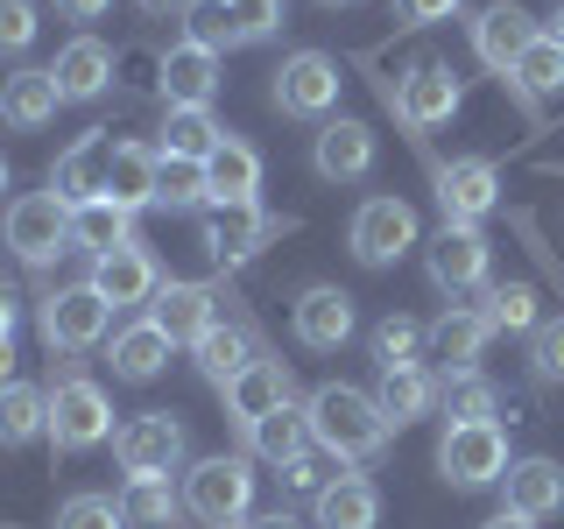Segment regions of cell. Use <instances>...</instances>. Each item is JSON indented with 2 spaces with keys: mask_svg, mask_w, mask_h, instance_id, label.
I'll list each match as a JSON object with an SVG mask.
<instances>
[{
  "mask_svg": "<svg viewBox=\"0 0 564 529\" xmlns=\"http://www.w3.org/2000/svg\"><path fill=\"white\" fill-rule=\"evenodd\" d=\"M304 417H311V445L332 452L339 466H367V458H381L388 438H395V423L381 417V402L367 396V388H352V381L311 388Z\"/></svg>",
  "mask_w": 564,
  "mask_h": 529,
  "instance_id": "6da1fadb",
  "label": "cell"
},
{
  "mask_svg": "<svg viewBox=\"0 0 564 529\" xmlns=\"http://www.w3.org/2000/svg\"><path fill=\"white\" fill-rule=\"evenodd\" d=\"M184 452H191V431H184V417H170V410H141L113 431V458H120L128 481H170V473L184 466Z\"/></svg>",
  "mask_w": 564,
  "mask_h": 529,
  "instance_id": "7a4b0ae2",
  "label": "cell"
},
{
  "mask_svg": "<svg viewBox=\"0 0 564 529\" xmlns=\"http://www.w3.org/2000/svg\"><path fill=\"white\" fill-rule=\"evenodd\" d=\"M254 508V473L247 458L219 452V458H198L184 473V516H198L205 529H240V516Z\"/></svg>",
  "mask_w": 564,
  "mask_h": 529,
  "instance_id": "3957f363",
  "label": "cell"
},
{
  "mask_svg": "<svg viewBox=\"0 0 564 529\" xmlns=\"http://www.w3.org/2000/svg\"><path fill=\"white\" fill-rule=\"evenodd\" d=\"M508 466L516 458H508L501 423H445V438H437V473L452 487H501Z\"/></svg>",
  "mask_w": 564,
  "mask_h": 529,
  "instance_id": "277c9868",
  "label": "cell"
},
{
  "mask_svg": "<svg viewBox=\"0 0 564 529\" xmlns=\"http://www.w3.org/2000/svg\"><path fill=\"white\" fill-rule=\"evenodd\" d=\"M106 438H113V402H106V388L85 381V375H64L50 388V445L57 452H93Z\"/></svg>",
  "mask_w": 564,
  "mask_h": 529,
  "instance_id": "5b68a950",
  "label": "cell"
},
{
  "mask_svg": "<svg viewBox=\"0 0 564 529\" xmlns=\"http://www.w3.org/2000/svg\"><path fill=\"white\" fill-rule=\"evenodd\" d=\"M0 234H8L14 261L43 269V261H57L70 247V205L57 198V191H22V198L8 205V219H0Z\"/></svg>",
  "mask_w": 564,
  "mask_h": 529,
  "instance_id": "8992f818",
  "label": "cell"
},
{
  "mask_svg": "<svg viewBox=\"0 0 564 529\" xmlns=\"http://www.w3.org/2000/svg\"><path fill=\"white\" fill-rule=\"evenodd\" d=\"M106 317L113 304L93 290V282H78V290H50L43 304H35V325H43V346L50 353H85L106 339Z\"/></svg>",
  "mask_w": 564,
  "mask_h": 529,
  "instance_id": "52a82bcc",
  "label": "cell"
},
{
  "mask_svg": "<svg viewBox=\"0 0 564 529\" xmlns=\"http://www.w3.org/2000/svg\"><path fill=\"white\" fill-rule=\"evenodd\" d=\"M269 99H275V114H290V120H325L332 106H339V64H332L325 50H296V57L275 64Z\"/></svg>",
  "mask_w": 564,
  "mask_h": 529,
  "instance_id": "ba28073f",
  "label": "cell"
},
{
  "mask_svg": "<svg viewBox=\"0 0 564 529\" xmlns=\"http://www.w3.org/2000/svg\"><path fill=\"white\" fill-rule=\"evenodd\" d=\"M346 247L360 269H388V261H402L416 247V212L402 198H367L346 226Z\"/></svg>",
  "mask_w": 564,
  "mask_h": 529,
  "instance_id": "9c48e42d",
  "label": "cell"
},
{
  "mask_svg": "<svg viewBox=\"0 0 564 529\" xmlns=\"http://www.w3.org/2000/svg\"><path fill=\"white\" fill-rule=\"evenodd\" d=\"M437 205H445L452 226H480L494 205H501V170L487 155H466V163L437 170Z\"/></svg>",
  "mask_w": 564,
  "mask_h": 529,
  "instance_id": "30bf717a",
  "label": "cell"
},
{
  "mask_svg": "<svg viewBox=\"0 0 564 529\" xmlns=\"http://www.w3.org/2000/svg\"><path fill=\"white\" fill-rule=\"evenodd\" d=\"M149 317L170 346H198L205 332L219 325V296H212L205 282H163V290L149 296Z\"/></svg>",
  "mask_w": 564,
  "mask_h": 529,
  "instance_id": "8fae6325",
  "label": "cell"
},
{
  "mask_svg": "<svg viewBox=\"0 0 564 529\" xmlns=\"http://www.w3.org/2000/svg\"><path fill=\"white\" fill-rule=\"evenodd\" d=\"M487 339H494L487 311H466V304L437 311L431 325H423V346H431V360L445 367V375H473V367H480V353H487Z\"/></svg>",
  "mask_w": 564,
  "mask_h": 529,
  "instance_id": "7c38bea8",
  "label": "cell"
},
{
  "mask_svg": "<svg viewBox=\"0 0 564 529\" xmlns=\"http://www.w3.org/2000/svg\"><path fill=\"white\" fill-rule=\"evenodd\" d=\"M423 247H431V282H437V290H480V282H487V234H480V226H437V234L431 240H423Z\"/></svg>",
  "mask_w": 564,
  "mask_h": 529,
  "instance_id": "4fadbf2b",
  "label": "cell"
},
{
  "mask_svg": "<svg viewBox=\"0 0 564 529\" xmlns=\"http://www.w3.org/2000/svg\"><path fill=\"white\" fill-rule=\"evenodd\" d=\"M269 240H282V219H275V212H261L254 198H247V205H212L205 212V247L219 261H247V255H261Z\"/></svg>",
  "mask_w": 564,
  "mask_h": 529,
  "instance_id": "5bb4252c",
  "label": "cell"
},
{
  "mask_svg": "<svg viewBox=\"0 0 564 529\" xmlns=\"http://www.w3.org/2000/svg\"><path fill=\"white\" fill-rule=\"evenodd\" d=\"M458 99H466L458 93V71L437 64V57H423L410 78L395 85V114L410 120V128H445V120L458 114Z\"/></svg>",
  "mask_w": 564,
  "mask_h": 529,
  "instance_id": "9a60e30c",
  "label": "cell"
},
{
  "mask_svg": "<svg viewBox=\"0 0 564 529\" xmlns=\"http://www.w3.org/2000/svg\"><path fill=\"white\" fill-rule=\"evenodd\" d=\"M219 396H226V417H234L240 431H247V423H261V417L290 410V402H296V381H290V367H282V360H269V353H261V360L247 367L240 381H226Z\"/></svg>",
  "mask_w": 564,
  "mask_h": 529,
  "instance_id": "2e32d148",
  "label": "cell"
},
{
  "mask_svg": "<svg viewBox=\"0 0 564 529\" xmlns=\"http://www.w3.org/2000/svg\"><path fill=\"white\" fill-rule=\"evenodd\" d=\"M311 163L325 184H360L367 170H375V128L367 120H325L311 141Z\"/></svg>",
  "mask_w": 564,
  "mask_h": 529,
  "instance_id": "e0dca14e",
  "label": "cell"
},
{
  "mask_svg": "<svg viewBox=\"0 0 564 529\" xmlns=\"http://www.w3.org/2000/svg\"><path fill=\"white\" fill-rule=\"evenodd\" d=\"M536 35H543V29L529 22L516 0H494V8H480V22H473V50H480V64H487V71H501V78H508V71L522 64V50L536 43Z\"/></svg>",
  "mask_w": 564,
  "mask_h": 529,
  "instance_id": "ac0fdd59",
  "label": "cell"
},
{
  "mask_svg": "<svg viewBox=\"0 0 564 529\" xmlns=\"http://www.w3.org/2000/svg\"><path fill=\"white\" fill-rule=\"evenodd\" d=\"M106 155H113V134L93 128L78 134L70 149L50 163V191H57L64 205H85V198H106Z\"/></svg>",
  "mask_w": 564,
  "mask_h": 529,
  "instance_id": "d6986e66",
  "label": "cell"
},
{
  "mask_svg": "<svg viewBox=\"0 0 564 529\" xmlns=\"http://www.w3.org/2000/svg\"><path fill=\"white\" fill-rule=\"evenodd\" d=\"M85 282H93V290L106 296V304H149V296L155 290H163V276H155V261H149V247H113V255H93V276H85Z\"/></svg>",
  "mask_w": 564,
  "mask_h": 529,
  "instance_id": "ffe728a7",
  "label": "cell"
},
{
  "mask_svg": "<svg viewBox=\"0 0 564 529\" xmlns=\"http://www.w3.org/2000/svg\"><path fill=\"white\" fill-rule=\"evenodd\" d=\"M290 317H296V339H304L311 353H339L352 339V296L332 290V282H311Z\"/></svg>",
  "mask_w": 564,
  "mask_h": 529,
  "instance_id": "44dd1931",
  "label": "cell"
},
{
  "mask_svg": "<svg viewBox=\"0 0 564 529\" xmlns=\"http://www.w3.org/2000/svg\"><path fill=\"white\" fill-rule=\"evenodd\" d=\"M311 516H317V529H375L381 522V487L367 481V473H339V481H325L311 494Z\"/></svg>",
  "mask_w": 564,
  "mask_h": 529,
  "instance_id": "7402d4cb",
  "label": "cell"
},
{
  "mask_svg": "<svg viewBox=\"0 0 564 529\" xmlns=\"http://www.w3.org/2000/svg\"><path fill=\"white\" fill-rule=\"evenodd\" d=\"M50 78H57L64 106L70 99H99L106 85H113V50H106L99 35H70V43L57 50V64H50Z\"/></svg>",
  "mask_w": 564,
  "mask_h": 529,
  "instance_id": "603a6c76",
  "label": "cell"
},
{
  "mask_svg": "<svg viewBox=\"0 0 564 529\" xmlns=\"http://www.w3.org/2000/svg\"><path fill=\"white\" fill-rule=\"evenodd\" d=\"M501 494H508V516L543 522V516L564 508V466H557V458H516L508 481H501Z\"/></svg>",
  "mask_w": 564,
  "mask_h": 529,
  "instance_id": "cb8c5ba5",
  "label": "cell"
},
{
  "mask_svg": "<svg viewBox=\"0 0 564 529\" xmlns=\"http://www.w3.org/2000/svg\"><path fill=\"white\" fill-rule=\"evenodd\" d=\"M57 106H64V93H57V78L50 71H14V78H0V120L8 128H22V134H35V128H50L57 120Z\"/></svg>",
  "mask_w": 564,
  "mask_h": 529,
  "instance_id": "d4e9b609",
  "label": "cell"
},
{
  "mask_svg": "<svg viewBox=\"0 0 564 529\" xmlns=\"http://www.w3.org/2000/svg\"><path fill=\"white\" fill-rule=\"evenodd\" d=\"M212 93H219V50H205V43L163 50V99L170 106H212Z\"/></svg>",
  "mask_w": 564,
  "mask_h": 529,
  "instance_id": "484cf974",
  "label": "cell"
},
{
  "mask_svg": "<svg viewBox=\"0 0 564 529\" xmlns=\"http://www.w3.org/2000/svg\"><path fill=\"white\" fill-rule=\"evenodd\" d=\"M205 184H212V205H247L261 191V155L247 149L240 134H226L219 149L205 155Z\"/></svg>",
  "mask_w": 564,
  "mask_h": 529,
  "instance_id": "4316f807",
  "label": "cell"
},
{
  "mask_svg": "<svg viewBox=\"0 0 564 529\" xmlns=\"http://www.w3.org/2000/svg\"><path fill=\"white\" fill-rule=\"evenodd\" d=\"M191 353H198V375H205L212 388H226V381H240V375H247V367H254V360H261V346H254V332H247V325H226V317H219V325H212V332H205V339H198V346H191Z\"/></svg>",
  "mask_w": 564,
  "mask_h": 529,
  "instance_id": "83f0119b",
  "label": "cell"
},
{
  "mask_svg": "<svg viewBox=\"0 0 564 529\" xmlns=\"http://www.w3.org/2000/svg\"><path fill=\"white\" fill-rule=\"evenodd\" d=\"M134 240V212L113 205V198H85L70 205V247H85V255H113V247Z\"/></svg>",
  "mask_w": 564,
  "mask_h": 529,
  "instance_id": "f1b7e54d",
  "label": "cell"
},
{
  "mask_svg": "<svg viewBox=\"0 0 564 529\" xmlns=\"http://www.w3.org/2000/svg\"><path fill=\"white\" fill-rule=\"evenodd\" d=\"M106 198L113 205H155V149H141V141H113V155H106Z\"/></svg>",
  "mask_w": 564,
  "mask_h": 529,
  "instance_id": "f546056e",
  "label": "cell"
},
{
  "mask_svg": "<svg viewBox=\"0 0 564 529\" xmlns=\"http://www.w3.org/2000/svg\"><path fill=\"white\" fill-rule=\"evenodd\" d=\"M170 367V339L155 332V317H141V325L113 332V375L120 381H155Z\"/></svg>",
  "mask_w": 564,
  "mask_h": 529,
  "instance_id": "4dcf8cb0",
  "label": "cell"
},
{
  "mask_svg": "<svg viewBox=\"0 0 564 529\" xmlns=\"http://www.w3.org/2000/svg\"><path fill=\"white\" fill-rule=\"evenodd\" d=\"M247 445H254V458H269V466H290V458H304V452H311V417L290 402V410L247 423Z\"/></svg>",
  "mask_w": 564,
  "mask_h": 529,
  "instance_id": "1f68e13d",
  "label": "cell"
},
{
  "mask_svg": "<svg viewBox=\"0 0 564 529\" xmlns=\"http://www.w3.org/2000/svg\"><path fill=\"white\" fill-rule=\"evenodd\" d=\"M437 388H445V381H431L423 367H395V375H381V396L375 402H381V417L402 431V423H416V417L437 410Z\"/></svg>",
  "mask_w": 564,
  "mask_h": 529,
  "instance_id": "d6a6232c",
  "label": "cell"
},
{
  "mask_svg": "<svg viewBox=\"0 0 564 529\" xmlns=\"http://www.w3.org/2000/svg\"><path fill=\"white\" fill-rule=\"evenodd\" d=\"M29 438H50V396L29 381L0 388V445H29Z\"/></svg>",
  "mask_w": 564,
  "mask_h": 529,
  "instance_id": "836d02e7",
  "label": "cell"
},
{
  "mask_svg": "<svg viewBox=\"0 0 564 529\" xmlns=\"http://www.w3.org/2000/svg\"><path fill=\"white\" fill-rule=\"evenodd\" d=\"M219 141H226V128L205 114V106H170V120H163V155H191V163H205Z\"/></svg>",
  "mask_w": 564,
  "mask_h": 529,
  "instance_id": "e575fe53",
  "label": "cell"
},
{
  "mask_svg": "<svg viewBox=\"0 0 564 529\" xmlns=\"http://www.w3.org/2000/svg\"><path fill=\"white\" fill-rule=\"evenodd\" d=\"M437 410H445L452 423H494V410H501V388H494L480 367H473V375H445V388H437Z\"/></svg>",
  "mask_w": 564,
  "mask_h": 529,
  "instance_id": "d590c367",
  "label": "cell"
},
{
  "mask_svg": "<svg viewBox=\"0 0 564 529\" xmlns=\"http://www.w3.org/2000/svg\"><path fill=\"white\" fill-rule=\"evenodd\" d=\"M508 78H516L529 99H551V93H564V43H557V35H536V43L522 50V64L508 71Z\"/></svg>",
  "mask_w": 564,
  "mask_h": 529,
  "instance_id": "8d00e7d4",
  "label": "cell"
},
{
  "mask_svg": "<svg viewBox=\"0 0 564 529\" xmlns=\"http://www.w3.org/2000/svg\"><path fill=\"white\" fill-rule=\"evenodd\" d=\"M212 184H205V163L191 155H163L155 149V205H205Z\"/></svg>",
  "mask_w": 564,
  "mask_h": 529,
  "instance_id": "74e56055",
  "label": "cell"
},
{
  "mask_svg": "<svg viewBox=\"0 0 564 529\" xmlns=\"http://www.w3.org/2000/svg\"><path fill=\"white\" fill-rule=\"evenodd\" d=\"M120 516H128L134 529H163L184 516V494H170V481H128V494H120Z\"/></svg>",
  "mask_w": 564,
  "mask_h": 529,
  "instance_id": "f35d334b",
  "label": "cell"
},
{
  "mask_svg": "<svg viewBox=\"0 0 564 529\" xmlns=\"http://www.w3.org/2000/svg\"><path fill=\"white\" fill-rule=\"evenodd\" d=\"M416 353H423V325H416V317H402V311H388L381 325H375V360H381V375L416 367Z\"/></svg>",
  "mask_w": 564,
  "mask_h": 529,
  "instance_id": "ab89813d",
  "label": "cell"
},
{
  "mask_svg": "<svg viewBox=\"0 0 564 529\" xmlns=\"http://www.w3.org/2000/svg\"><path fill=\"white\" fill-rule=\"evenodd\" d=\"M487 325L494 332H536L543 325L536 290H529V282H501V290H487Z\"/></svg>",
  "mask_w": 564,
  "mask_h": 529,
  "instance_id": "60d3db41",
  "label": "cell"
},
{
  "mask_svg": "<svg viewBox=\"0 0 564 529\" xmlns=\"http://www.w3.org/2000/svg\"><path fill=\"white\" fill-rule=\"evenodd\" d=\"M184 22H191V43H205V50H240V35H234V0H191Z\"/></svg>",
  "mask_w": 564,
  "mask_h": 529,
  "instance_id": "b9f144b4",
  "label": "cell"
},
{
  "mask_svg": "<svg viewBox=\"0 0 564 529\" xmlns=\"http://www.w3.org/2000/svg\"><path fill=\"white\" fill-rule=\"evenodd\" d=\"M57 529H128V516H120L113 494H70L57 508Z\"/></svg>",
  "mask_w": 564,
  "mask_h": 529,
  "instance_id": "7bdbcfd3",
  "label": "cell"
},
{
  "mask_svg": "<svg viewBox=\"0 0 564 529\" xmlns=\"http://www.w3.org/2000/svg\"><path fill=\"white\" fill-rule=\"evenodd\" d=\"M290 14H282V0H234V35H240V50L247 43H261V35H275Z\"/></svg>",
  "mask_w": 564,
  "mask_h": 529,
  "instance_id": "ee69618b",
  "label": "cell"
},
{
  "mask_svg": "<svg viewBox=\"0 0 564 529\" xmlns=\"http://www.w3.org/2000/svg\"><path fill=\"white\" fill-rule=\"evenodd\" d=\"M529 360H536L543 381H564V317H543V325L529 332Z\"/></svg>",
  "mask_w": 564,
  "mask_h": 529,
  "instance_id": "f6af8a7d",
  "label": "cell"
},
{
  "mask_svg": "<svg viewBox=\"0 0 564 529\" xmlns=\"http://www.w3.org/2000/svg\"><path fill=\"white\" fill-rule=\"evenodd\" d=\"M35 43V0H0V57H22Z\"/></svg>",
  "mask_w": 564,
  "mask_h": 529,
  "instance_id": "bcb514c9",
  "label": "cell"
},
{
  "mask_svg": "<svg viewBox=\"0 0 564 529\" xmlns=\"http://www.w3.org/2000/svg\"><path fill=\"white\" fill-rule=\"evenodd\" d=\"M395 14L402 22H452L458 0H395Z\"/></svg>",
  "mask_w": 564,
  "mask_h": 529,
  "instance_id": "7dc6e473",
  "label": "cell"
},
{
  "mask_svg": "<svg viewBox=\"0 0 564 529\" xmlns=\"http://www.w3.org/2000/svg\"><path fill=\"white\" fill-rule=\"evenodd\" d=\"M282 481H290V487H311V494L325 487V481H317V458H311V452H304V458H290V466H282Z\"/></svg>",
  "mask_w": 564,
  "mask_h": 529,
  "instance_id": "c3c4849f",
  "label": "cell"
},
{
  "mask_svg": "<svg viewBox=\"0 0 564 529\" xmlns=\"http://www.w3.org/2000/svg\"><path fill=\"white\" fill-rule=\"evenodd\" d=\"M106 8H113V0H57V14H64V22H99Z\"/></svg>",
  "mask_w": 564,
  "mask_h": 529,
  "instance_id": "681fc988",
  "label": "cell"
},
{
  "mask_svg": "<svg viewBox=\"0 0 564 529\" xmlns=\"http://www.w3.org/2000/svg\"><path fill=\"white\" fill-rule=\"evenodd\" d=\"M14 311H22V304H14V290L0 282V339H14Z\"/></svg>",
  "mask_w": 564,
  "mask_h": 529,
  "instance_id": "f907efd6",
  "label": "cell"
},
{
  "mask_svg": "<svg viewBox=\"0 0 564 529\" xmlns=\"http://www.w3.org/2000/svg\"><path fill=\"white\" fill-rule=\"evenodd\" d=\"M247 529H304V522H296L290 508H269V516H254V522H247Z\"/></svg>",
  "mask_w": 564,
  "mask_h": 529,
  "instance_id": "816d5d0a",
  "label": "cell"
},
{
  "mask_svg": "<svg viewBox=\"0 0 564 529\" xmlns=\"http://www.w3.org/2000/svg\"><path fill=\"white\" fill-rule=\"evenodd\" d=\"M480 529H536V522H529V516H508V508H501V516H494V522H480Z\"/></svg>",
  "mask_w": 564,
  "mask_h": 529,
  "instance_id": "f5cc1de1",
  "label": "cell"
},
{
  "mask_svg": "<svg viewBox=\"0 0 564 529\" xmlns=\"http://www.w3.org/2000/svg\"><path fill=\"white\" fill-rule=\"evenodd\" d=\"M14 381V339H0V388Z\"/></svg>",
  "mask_w": 564,
  "mask_h": 529,
  "instance_id": "db71d44e",
  "label": "cell"
},
{
  "mask_svg": "<svg viewBox=\"0 0 564 529\" xmlns=\"http://www.w3.org/2000/svg\"><path fill=\"white\" fill-rule=\"evenodd\" d=\"M170 8H191V0H141V14H170Z\"/></svg>",
  "mask_w": 564,
  "mask_h": 529,
  "instance_id": "11a10c76",
  "label": "cell"
},
{
  "mask_svg": "<svg viewBox=\"0 0 564 529\" xmlns=\"http://www.w3.org/2000/svg\"><path fill=\"white\" fill-rule=\"evenodd\" d=\"M543 35H557V43H564V8H557V14H551V29H543Z\"/></svg>",
  "mask_w": 564,
  "mask_h": 529,
  "instance_id": "9f6ffc18",
  "label": "cell"
},
{
  "mask_svg": "<svg viewBox=\"0 0 564 529\" xmlns=\"http://www.w3.org/2000/svg\"><path fill=\"white\" fill-rule=\"evenodd\" d=\"M0 191H8V155H0Z\"/></svg>",
  "mask_w": 564,
  "mask_h": 529,
  "instance_id": "6f0895ef",
  "label": "cell"
},
{
  "mask_svg": "<svg viewBox=\"0 0 564 529\" xmlns=\"http://www.w3.org/2000/svg\"><path fill=\"white\" fill-rule=\"evenodd\" d=\"M325 8H352V0H325Z\"/></svg>",
  "mask_w": 564,
  "mask_h": 529,
  "instance_id": "680465c9",
  "label": "cell"
}]
</instances>
